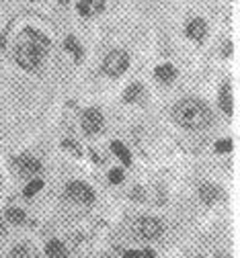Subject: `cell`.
I'll return each mask as SVG.
<instances>
[{"instance_id": "obj_20", "label": "cell", "mask_w": 240, "mask_h": 258, "mask_svg": "<svg viewBox=\"0 0 240 258\" xmlns=\"http://www.w3.org/2000/svg\"><path fill=\"white\" fill-rule=\"evenodd\" d=\"M124 180V172L119 170V168H115V170H111V174H109V182H113V184H119Z\"/></svg>"}, {"instance_id": "obj_10", "label": "cell", "mask_w": 240, "mask_h": 258, "mask_svg": "<svg viewBox=\"0 0 240 258\" xmlns=\"http://www.w3.org/2000/svg\"><path fill=\"white\" fill-rule=\"evenodd\" d=\"M78 11H80L82 17L99 13V11H103V0H80V3H78Z\"/></svg>"}, {"instance_id": "obj_18", "label": "cell", "mask_w": 240, "mask_h": 258, "mask_svg": "<svg viewBox=\"0 0 240 258\" xmlns=\"http://www.w3.org/2000/svg\"><path fill=\"white\" fill-rule=\"evenodd\" d=\"M142 94V86L140 84H132L128 90H126V94H124V99L128 101V103H132V101H136L138 96Z\"/></svg>"}, {"instance_id": "obj_23", "label": "cell", "mask_w": 240, "mask_h": 258, "mask_svg": "<svg viewBox=\"0 0 240 258\" xmlns=\"http://www.w3.org/2000/svg\"><path fill=\"white\" fill-rule=\"evenodd\" d=\"M126 258H140V252H136V250H128V252H126Z\"/></svg>"}, {"instance_id": "obj_19", "label": "cell", "mask_w": 240, "mask_h": 258, "mask_svg": "<svg viewBox=\"0 0 240 258\" xmlns=\"http://www.w3.org/2000/svg\"><path fill=\"white\" fill-rule=\"evenodd\" d=\"M66 49H70V51H72L76 57H80V55H82L80 45H78V41H76L74 37H68V39H66Z\"/></svg>"}, {"instance_id": "obj_13", "label": "cell", "mask_w": 240, "mask_h": 258, "mask_svg": "<svg viewBox=\"0 0 240 258\" xmlns=\"http://www.w3.org/2000/svg\"><path fill=\"white\" fill-rule=\"evenodd\" d=\"M111 150L117 154V158L122 160V162H124L126 166H128V164H132V154H130V150H128L122 142H113V144H111Z\"/></svg>"}, {"instance_id": "obj_25", "label": "cell", "mask_w": 240, "mask_h": 258, "mask_svg": "<svg viewBox=\"0 0 240 258\" xmlns=\"http://www.w3.org/2000/svg\"><path fill=\"white\" fill-rule=\"evenodd\" d=\"M59 3H64V5H66V3H68V0H59Z\"/></svg>"}, {"instance_id": "obj_14", "label": "cell", "mask_w": 240, "mask_h": 258, "mask_svg": "<svg viewBox=\"0 0 240 258\" xmlns=\"http://www.w3.org/2000/svg\"><path fill=\"white\" fill-rule=\"evenodd\" d=\"M156 78L160 80V82H170L174 76H176V70L170 66V63H164V66H158L156 68Z\"/></svg>"}, {"instance_id": "obj_22", "label": "cell", "mask_w": 240, "mask_h": 258, "mask_svg": "<svg viewBox=\"0 0 240 258\" xmlns=\"http://www.w3.org/2000/svg\"><path fill=\"white\" fill-rule=\"evenodd\" d=\"M140 258H156V256H154V250H150V248H148V250L140 252Z\"/></svg>"}, {"instance_id": "obj_1", "label": "cell", "mask_w": 240, "mask_h": 258, "mask_svg": "<svg viewBox=\"0 0 240 258\" xmlns=\"http://www.w3.org/2000/svg\"><path fill=\"white\" fill-rule=\"evenodd\" d=\"M47 49H49V39L47 37L37 33L35 29H25L19 35V41H17V47H15V57H17L21 68L35 70L41 63L43 53Z\"/></svg>"}, {"instance_id": "obj_15", "label": "cell", "mask_w": 240, "mask_h": 258, "mask_svg": "<svg viewBox=\"0 0 240 258\" xmlns=\"http://www.w3.org/2000/svg\"><path fill=\"white\" fill-rule=\"evenodd\" d=\"M7 219H9L11 223H15V225H23V223H25V219H27V215H25V211H23V209L11 207V209L7 211Z\"/></svg>"}, {"instance_id": "obj_2", "label": "cell", "mask_w": 240, "mask_h": 258, "mask_svg": "<svg viewBox=\"0 0 240 258\" xmlns=\"http://www.w3.org/2000/svg\"><path fill=\"white\" fill-rule=\"evenodd\" d=\"M172 115H174V121L178 125H183L185 129H203L212 123V111L197 99L181 101L174 107Z\"/></svg>"}, {"instance_id": "obj_5", "label": "cell", "mask_w": 240, "mask_h": 258, "mask_svg": "<svg viewBox=\"0 0 240 258\" xmlns=\"http://www.w3.org/2000/svg\"><path fill=\"white\" fill-rule=\"evenodd\" d=\"M68 197L78 201V203H93L95 201V192H93V188L88 184L76 180V182L68 184Z\"/></svg>"}, {"instance_id": "obj_6", "label": "cell", "mask_w": 240, "mask_h": 258, "mask_svg": "<svg viewBox=\"0 0 240 258\" xmlns=\"http://www.w3.org/2000/svg\"><path fill=\"white\" fill-rule=\"evenodd\" d=\"M82 129L84 134L88 136H95L103 129V115L99 109H88L84 115H82Z\"/></svg>"}, {"instance_id": "obj_3", "label": "cell", "mask_w": 240, "mask_h": 258, "mask_svg": "<svg viewBox=\"0 0 240 258\" xmlns=\"http://www.w3.org/2000/svg\"><path fill=\"white\" fill-rule=\"evenodd\" d=\"M128 66H130V55L122 49H115V51L107 53L103 59V72L107 76H113V78L122 76L128 70Z\"/></svg>"}, {"instance_id": "obj_12", "label": "cell", "mask_w": 240, "mask_h": 258, "mask_svg": "<svg viewBox=\"0 0 240 258\" xmlns=\"http://www.w3.org/2000/svg\"><path fill=\"white\" fill-rule=\"evenodd\" d=\"M220 107L226 111V115H232V86L224 84L220 90Z\"/></svg>"}, {"instance_id": "obj_16", "label": "cell", "mask_w": 240, "mask_h": 258, "mask_svg": "<svg viewBox=\"0 0 240 258\" xmlns=\"http://www.w3.org/2000/svg\"><path fill=\"white\" fill-rule=\"evenodd\" d=\"M43 188V180H39V178H35V180H31V182H29L27 186H25V197H33L35 195V192L37 190H41Z\"/></svg>"}, {"instance_id": "obj_7", "label": "cell", "mask_w": 240, "mask_h": 258, "mask_svg": "<svg viewBox=\"0 0 240 258\" xmlns=\"http://www.w3.org/2000/svg\"><path fill=\"white\" fill-rule=\"evenodd\" d=\"M19 168H21L23 174L31 176V174H37L41 170V164H39V160L31 158V156H21L19 158Z\"/></svg>"}, {"instance_id": "obj_11", "label": "cell", "mask_w": 240, "mask_h": 258, "mask_svg": "<svg viewBox=\"0 0 240 258\" xmlns=\"http://www.w3.org/2000/svg\"><path fill=\"white\" fill-rule=\"evenodd\" d=\"M45 254L47 258H68V250L62 242H57V240H51L45 248Z\"/></svg>"}, {"instance_id": "obj_8", "label": "cell", "mask_w": 240, "mask_h": 258, "mask_svg": "<svg viewBox=\"0 0 240 258\" xmlns=\"http://www.w3.org/2000/svg\"><path fill=\"white\" fill-rule=\"evenodd\" d=\"M205 31H207V27H205V23L201 19H193V21L187 23V35L191 39H195V41H201L205 37Z\"/></svg>"}, {"instance_id": "obj_24", "label": "cell", "mask_w": 240, "mask_h": 258, "mask_svg": "<svg viewBox=\"0 0 240 258\" xmlns=\"http://www.w3.org/2000/svg\"><path fill=\"white\" fill-rule=\"evenodd\" d=\"M3 238H5V228H3V221H0V242H3Z\"/></svg>"}, {"instance_id": "obj_9", "label": "cell", "mask_w": 240, "mask_h": 258, "mask_svg": "<svg viewBox=\"0 0 240 258\" xmlns=\"http://www.w3.org/2000/svg\"><path fill=\"white\" fill-rule=\"evenodd\" d=\"M199 197H201V201H203L205 205H212V203H216V199L220 197V190H218V186H214V184H201Z\"/></svg>"}, {"instance_id": "obj_21", "label": "cell", "mask_w": 240, "mask_h": 258, "mask_svg": "<svg viewBox=\"0 0 240 258\" xmlns=\"http://www.w3.org/2000/svg\"><path fill=\"white\" fill-rule=\"evenodd\" d=\"M216 150H218V152H230V150H232V142H230V140H220V142L216 144Z\"/></svg>"}, {"instance_id": "obj_4", "label": "cell", "mask_w": 240, "mask_h": 258, "mask_svg": "<svg viewBox=\"0 0 240 258\" xmlns=\"http://www.w3.org/2000/svg\"><path fill=\"white\" fill-rule=\"evenodd\" d=\"M162 234V221L156 217H142L138 221V236L146 240H154Z\"/></svg>"}, {"instance_id": "obj_17", "label": "cell", "mask_w": 240, "mask_h": 258, "mask_svg": "<svg viewBox=\"0 0 240 258\" xmlns=\"http://www.w3.org/2000/svg\"><path fill=\"white\" fill-rule=\"evenodd\" d=\"M11 258H31V248L29 246H17L11 250Z\"/></svg>"}]
</instances>
